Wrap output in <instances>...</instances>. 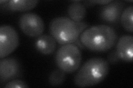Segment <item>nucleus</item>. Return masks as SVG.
Here are the masks:
<instances>
[{
    "mask_svg": "<svg viewBox=\"0 0 133 88\" xmlns=\"http://www.w3.org/2000/svg\"><path fill=\"white\" fill-rule=\"evenodd\" d=\"M38 3L37 0H4L0 1L1 8L12 12H27L33 10Z\"/></svg>",
    "mask_w": 133,
    "mask_h": 88,
    "instance_id": "obj_10",
    "label": "nucleus"
},
{
    "mask_svg": "<svg viewBox=\"0 0 133 88\" xmlns=\"http://www.w3.org/2000/svg\"><path fill=\"white\" fill-rule=\"evenodd\" d=\"M118 40L115 29L107 25H97L86 29L79 40L85 49L96 52H105L114 47Z\"/></svg>",
    "mask_w": 133,
    "mask_h": 88,
    "instance_id": "obj_1",
    "label": "nucleus"
},
{
    "mask_svg": "<svg viewBox=\"0 0 133 88\" xmlns=\"http://www.w3.org/2000/svg\"><path fill=\"white\" fill-rule=\"evenodd\" d=\"M22 67L18 60L14 57L0 60V82L1 84L22 76Z\"/></svg>",
    "mask_w": 133,
    "mask_h": 88,
    "instance_id": "obj_7",
    "label": "nucleus"
},
{
    "mask_svg": "<svg viewBox=\"0 0 133 88\" xmlns=\"http://www.w3.org/2000/svg\"><path fill=\"white\" fill-rule=\"evenodd\" d=\"M109 72V63L101 57H93L87 61L75 75L74 83L80 87L98 85L104 81Z\"/></svg>",
    "mask_w": 133,
    "mask_h": 88,
    "instance_id": "obj_3",
    "label": "nucleus"
},
{
    "mask_svg": "<svg viewBox=\"0 0 133 88\" xmlns=\"http://www.w3.org/2000/svg\"><path fill=\"white\" fill-rule=\"evenodd\" d=\"M66 73L59 68L53 70L49 75L48 83L53 86H60L65 80Z\"/></svg>",
    "mask_w": 133,
    "mask_h": 88,
    "instance_id": "obj_14",
    "label": "nucleus"
},
{
    "mask_svg": "<svg viewBox=\"0 0 133 88\" xmlns=\"http://www.w3.org/2000/svg\"><path fill=\"white\" fill-rule=\"evenodd\" d=\"M115 50L122 61L132 62L133 55V37L131 35H123L116 43Z\"/></svg>",
    "mask_w": 133,
    "mask_h": 88,
    "instance_id": "obj_9",
    "label": "nucleus"
},
{
    "mask_svg": "<svg viewBox=\"0 0 133 88\" xmlns=\"http://www.w3.org/2000/svg\"><path fill=\"white\" fill-rule=\"evenodd\" d=\"M126 3L122 1H112L101 7L99 11V18L102 22L110 25L119 23L120 17Z\"/></svg>",
    "mask_w": 133,
    "mask_h": 88,
    "instance_id": "obj_8",
    "label": "nucleus"
},
{
    "mask_svg": "<svg viewBox=\"0 0 133 88\" xmlns=\"http://www.w3.org/2000/svg\"><path fill=\"white\" fill-rule=\"evenodd\" d=\"M19 45V36L12 26L3 25L0 27V58L13 52Z\"/></svg>",
    "mask_w": 133,
    "mask_h": 88,
    "instance_id": "obj_6",
    "label": "nucleus"
},
{
    "mask_svg": "<svg viewBox=\"0 0 133 88\" xmlns=\"http://www.w3.org/2000/svg\"><path fill=\"white\" fill-rule=\"evenodd\" d=\"M112 1L111 0H110V1H109V0H105V1H102V0H101V1H95V3L97 4H99V5H107V4L110 3V2H111Z\"/></svg>",
    "mask_w": 133,
    "mask_h": 88,
    "instance_id": "obj_18",
    "label": "nucleus"
},
{
    "mask_svg": "<svg viewBox=\"0 0 133 88\" xmlns=\"http://www.w3.org/2000/svg\"><path fill=\"white\" fill-rule=\"evenodd\" d=\"M18 25L24 34L31 37H39L44 30V23L40 16L28 12L20 17Z\"/></svg>",
    "mask_w": 133,
    "mask_h": 88,
    "instance_id": "obj_5",
    "label": "nucleus"
},
{
    "mask_svg": "<svg viewBox=\"0 0 133 88\" xmlns=\"http://www.w3.org/2000/svg\"><path fill=\"white\" fill-rule=\"evenodd\" d=\"M120 61H121V59H120L119 54L115 49L112 50V51L108 54L107 57V61L109 64L115 65L118 63H119Z\"/></svg>",
    "mask_w": 133,
    "mask_h": 88,
    "instance_id": "obj_16",
    "label": "nucleus"
},
{
    "mask_svg": "<svg viewBox=\"0 0 133 88\" xmlns=\"http://www.w3.org/2000/svg\"><path fill=\"white\" fill-rule=\"evenodd\" d=\"M82 3L85 7H90L94 6L97 4L95 3V1H85L82 2Z\"/></svg>",
    "mask_w": 133,
    "mask_h": 88,
    "instance_id": "obj_17",
    "label": "nucleus"
},
{
    "mask_svg": "<svg viewBox=\"0 0 133 88\" xmlns=\"http://www.w3.org/2000/svg\"><path fill=\"white\" fill-rule=\"evenodd\" d=\"M133 6L125 8L120 17V22L124 29L129 33L133 32Z\"/></svg>",
    "mask_w": 133,
    "mask_h": 88,
    "instance_id": "obj_13",
    "label": "nucleus"
},
{
    "mask_svg": "<svg viewBox=\"0 0 133 88\" xmlns=\"http://www.w3.org/2000/svg\"><path fill=\"white\" fill-rule=\"evenodd\" d=\"M36 49L44 55H49L55 51L57 41L50 35H42L35 41Z\"/></svg>",
    "mask_w": 133,
    "mask_h": 88,
    "instance_id": "obj_11",
    "label": "nucleus"
},
{
    "mask_svg": "<svg viewBox=\"0 0 133 88\" xmlns=\"http://www.w3.org/2000/svg\"><path fill=\"white\" fill-rule=\"evenodd\" d=\"M88 27L84 22H76L68 17H59L50 22L49 31L50 35L61 45L73 44L79 49H85L79 37Z\"/></svg>",
    "mask_w": 133,
    "mask_h": 88,
    "instance_id": "obj_2",
    "label": "nucleus"
},
{
    "mask_svg": "<svg viewBox=\"0 0 133 88\" xmlns=\"http://www.w3.org/2000/svg\"><path fill=\"white\" fill-rule=\"evenodd\" d=\"M82 53L78 46L73 44L62 45L55 55V62L58 68L66 73H72L79 68Z\"/></svg>",
    "mask_w": 133,
    "mask_h": 88,
    "instance_id": "obj_4",
    "label": "nucleus"
},
{
    "mask_svg": "<svg viewBox=\"0 0 133 88\" xmlns=\"http://www.w3.org/2000/svg\"><path fill=\"white\" fill-rule=\"evenodd\" d=\"M69 18L76 22H81L86 15V8L81 1H75L69 5L67 8Z\"/></svg>",
    "mask_w": 133,
    "mask_h": 88,
    "instance_id": "obj_12",
    "label": "nucleus"
},
{
    "mask_svg": "<svg viewBox=\"0 0 133 88\" xmlns=\"http://www.w3.org/2000/svg\"><path fill=\"white\" fill-rule=\"evenodd\" d=\"M4 87L6 88H26L28 87V86L22 81L14 79L7 82Z\"/></svg>",
    "mask_w": 133,
    "mask_h": 88,
    "instance_id": "obj_15",
    "label": "nucleus"
}]
</instances>
